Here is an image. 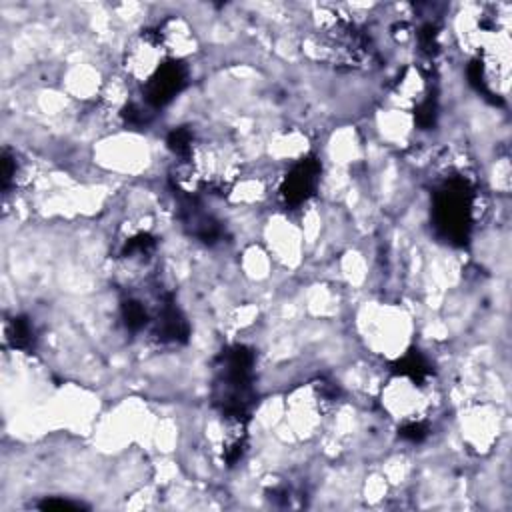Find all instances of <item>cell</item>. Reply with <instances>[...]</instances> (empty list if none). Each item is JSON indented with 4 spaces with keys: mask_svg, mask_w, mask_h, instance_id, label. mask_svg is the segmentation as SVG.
I'll use <instances>...</instances> for the list:
<instances>
[{
    "mask_svg": "<svg viewBox=\"0 0 512 512\" xmlns=\"http://www.w3.org/2000/svg\"><path fill=\"white\" fill-rule=\"evenodd\" d=\"M216 372V402L222 416H246L252 400L254 354L244 346L228 348Z\"/></svg>",
    "mask_w": 512,
    "mask_h": 512,
    "instance_id": "6da1fadb",
    "label": "cell"
},
{
    "mask_svg": "<svg viewBox=\"0 0 512 512\" xmlns=\"http://www.w3.org/2000/svg\"><path fill=\"white\" fill-rule=\"evenodd\" d=\"M474 212V192L462 176L448 178L434 194V224L452 242L468 238Z\"/></svg>",
    "mask_w": 512,
    "mask_h": 512,
    "instance_id": "7a4b0ae2",
    "label": "cell"
},
{
    "mask_svg": "<svg viewBox=\"0 0 512 512\" xmlns=\"http://www.w3.org/2000/svg\"><path fill=\"white\" fill-rule=\"evenodd\" d=\"M172 56L168 54L158 28L142 30L126 48L124 68L126 72L146 84Z\"/></svg>",
    "mask_w": 512,
    "mask_h": 512,
    "instance_id": "3957f363",
    "label": "cell"
},
{
    "mask_svg": "<svg viewBox=\"0 0 512 512\" xmlns=\"http://www.w3.org/2000/svg\"><path fill=\"white\" fill-rule=\"evenodd\" d=\"M188 80V70L178 58H170L146 84H144V102L148 108H160L168 104Z\"/></svg>",
    "mask_w": 512,
    "mask_h": 512,
    "instance_id": "277c9868",
    "label": "cell"
},
{
    "mask_svg": "<svg viewBox=\"0 0 512 512\" xmlns=\"http://www.w3.org/2000/svg\"><path fill=\"white\" fill-rule=\"evenodd\" d=\"M320 174V164L314 158H304L290 168L280 186V198L286 206L294 208L304 204L316 188Z\"/></svg>",
    "mask_w": 512,
    "mask_h": 512,
    "instance_id": "5b68a950",
    "label": "cell"
},
{
    "mask_svg": "<svg viewBox=\"0 0 512 512\" xmlns=\"http://www.w3.org/2000/svg\"><path fill=\"white\" fill-rule=\"evenodd\" d=\"M6 338L16 348H30L34 344V328L24 318H14L6 328Z\"/></svg>",
    "mask_w": 512,
    "mask_h": 512,
    "instance_id": "8992f818",
    "label": "cell"
}]
</instances>
